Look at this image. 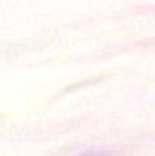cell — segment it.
<instances>
[{
    "instance_id": "cell-1",
    "label": "cell",
    "mask_w": 155,
    "mask_h": 156,
    "mask_svg": "<svg viewBox=\"0 0 155 156\" xmlns=\"http://www.w3.org/2000/svg\"><path fill=\"white\" fill-rule=\"evenodd\" d=\"M81 156H106L103 153H87V155H81Z\"/></svg>"
}]
</instances>
